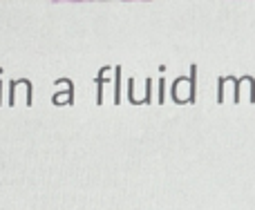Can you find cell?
Returning <instances> with one entry per match:
<instances>
[{
  "instance_id": "obj_1",
  "label": "cell",
  "mask_w": 255,
  "mask_h": 210,
  "mask_svg": "<svg viewBox=\"0 0 255 210\" xmlns=\"http://www.w3.org/2000/svg\"><path fill=\"white\" fill-rule=\"evenodd\" d=\"M54 2H81V0H54Z\"/></svg>"
},
{
  "instance_id": "obj_2",
  "label": "cell",
  "mask_w": 255,
  "mask_h": 210,
  "mask_svg": "<svg viewBox=\"0 0 255 210\" xmlns=\"http://www.w3.org/2000/svg\"><path fill=\"white\" fill-rule=\"evenodd\" d=\"M124 2H148V0H124Z\"/></svg>"
}]
</instances>
